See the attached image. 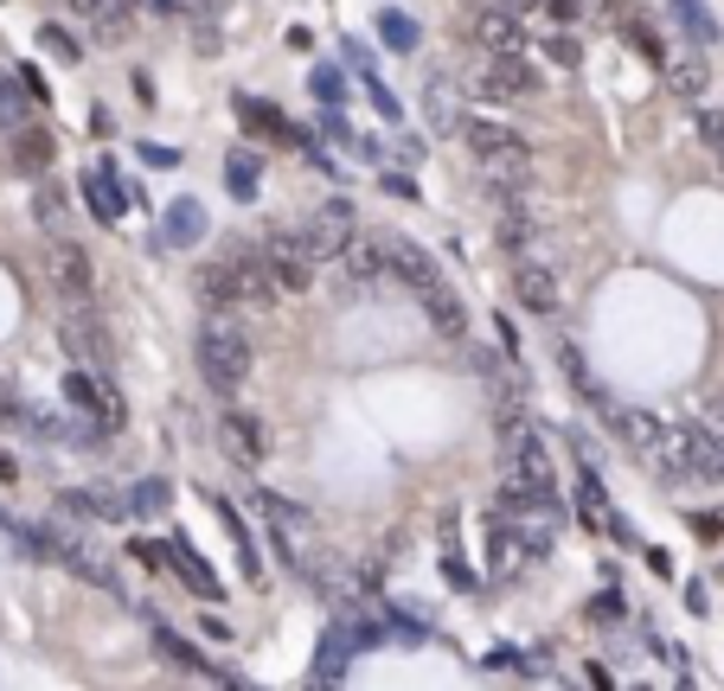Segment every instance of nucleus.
Returning a JSON list of instances; mask_svg holds the SVG:
<instances>
[{"instance_id": "nucleus-17", "label": "nucleus", "mask_w": 724, "mask_h": 691, "mask_svg": "<svg viewBox=\"0 0 724 691\" xmlns=\"http://www.w3.org/2000/svg\"><path fill=\"white\" fill-rule=\"evenodd\" d=\"M237 122L251 128V135H270V141H288V148H309L314 135H302V128L288 122L283 109H276V102H257V97H244V90H237Z\"/></svg>"}, {"instance_id": "nucleus-38", "label": "nucleus", "mask_w": 724, "mask_h": 691, "mask_svg": "<svg viewBox=\"0 0 724 691\" xmlns=\"http://www.w3.org/2000/svg\"><path fill=\"white\" fill-rule=\"evenodd\" d=\"M309 90H314V97H321V109H340V102H346V77H340L334 65H314Z\"/></svg>"}, {"instance_id": "nucleus-26", "label": "nucleus", "mask_w": 724, "mask_h": 691, "mask_svg": "<svg viewBox=\"0 0 724 691\" xmlns=\"http://www.w3.org/2000/svg\"><path fill=\"white\" fill-rule=\"evenodd\" d=\"M519 563H526V551H519L513 519L493 506V512H488V570H493V576H513Z\"/></svg>"}, {"instance_id": "nucleus-3", "label": "nucleus", "mask_w": 724, "mask_h": 691, "mask_svg": "<svg viewBox=\"0 0 724 691\" xmlns=\"http://www.w3.org/2000/svg\"><path fill=\"white\" fill-rule=\"evenodd\" d=\"M295 237H302V250L314 256V263H340V256L353 250V237H360V205L353 199H321L302 211V225H295Z\"/></svg>"}, {"instance_id": "nucleus-48", "label": "nucleus", "mask_w": 724, "mask_h": 691, "mask_svg": "<svg viewBox=\"0 0 724 691\" xmlns=\"http://www.w3.org/2000/svg\"><path fill=\"white\" fill-rule=\"evenodd\" d=\"M379 186H385V193H391V199H423V193H417V179L411 174H391V167H385V174H379Z\"/></svg>"}, {"instance_id": "nucleus-15", "label": "nucleus", "mask_w": 724, "mask_h": 691, "mask_svg": "<svg viewBox=\"0 0 724 691\" xmlns=\"http://www.w3.org/2000/svg\"><path fill=\"white\" fill-rule=\"evenodd\" d=\"M385 244V276H398L404 288H430V282H442L437 256L423 250V244H411V237H379Z\"/></svg>"}, {"instance_id": "nucleus-37", "label": "nucleus", "mask_w": 724, "mask_h": 691, "mask_svg": "<svg viewBox=\"0 0 724 691\" xmlns=\"http://www.w3.org/2000/svg\"><path fill=\"white\" fill-rule=\"evenodd\" d=\"M129 32H135V7H123V13H97V20H90V39H97V46H129Z\"/></svg>"}, {"instance_id": "nucleus-27", "label": "nucleus", "mask_w": 724, "mask_h": 691, "mask_svg": "<svg viewBox=\"0 0 724 691\" xmlns=\"http://www.w3.org/2000/svg\"><path fill=\"white\" fill-rule=\"evenodd\" d=\"M661 71H667V90L679 102H705V90H712V71H705V58H698V51H679V58H667Z\"/></svg>"}, {"instance_id": "nucleus-41", "label": "nucleus", "mask_w": 724, "mask_h": 691, "mask_svg": "<svg viewBox=\"0 0 724 691\" xmlns=\"http://www.w3.org/2000/svg\"><path fill=\"white\" fill-rule=\"evenodd\" d=\"M32 218L46 230H58L65 225V193H58V186H39V193H32Z\"/></svg>"}, {"instance_id": "nucleus-12", "label": "nucleus", "mask_w": 724, "mask_h": 691, "mask_svg": "<svg viewBox=\"0 0 724 691\" xmlns=\"http://www.w3.org/2000/svg\"><path fill=\"white\" fill-rule=\"evenodd\" d=\"M193 244H206V205L180 193V199L160 211V230H155V250H193Z\"/></svg>"}, {"instance_id": "nucleus-16", "label": "nucleus", "mask_w": 724, "mask_h": 691, "mask_svg": "<svg viewBox=\"0 0 724 691\" xmlns=\"http://www.w3.org/2000/svg\"><path fill=\"white\" fill-rule=\"evenodd\" d=\"M551 358H558V372H565V384H570V391H577V397H584L590 409H603V416L616 409V397H609V391L596 384L590 358H584V346H577V339H558V346H551Z\"/></svg>"}, {"instance_id": "nucleus-21", "label": "nucleus", "mask_w": 724, "mask_h": 691, "mask_svg": "<svg viewBox=\"0 0 724 691\" xmlns=\"http://www.w3.org/2000/svg\"><path fill=\"white\" fill-rule=\"evenodd\" d=\"M84 205H90V211H97V218H104V225H116V218H123V211H129V186H123V179L109 174V160L104 167H84Z\"/></svg>"}, {"instance_id": "nucleus-35", "label": "nucleus", "mask_w": 724, "mask_h": 691, "mask_svg": "<svg viewBox=\"0 0 724 691\" xmlns=\"http://www.w3.org/2000/svg\"><path fill=\"white\" fill-rule=\"evenodd\" d=\"M167 500H174V486L160 474H148V481L129 486V519H155V512H167Z\"/></svg>"}, {"instance_id": "nucleus-50", "label": "nucleus", "mask_w": 724, "mask_h": 691, "mask_svg": "<svg viewBox=\"0 0 724 691\" xmlns=\"http://www.w3.org/2000/svg\"><path fill=\"white\" fill-rule=\"evenodd\" d=\"M346 65L360 77H379V65H372V46H360V39H346Z\"/></svg>"}, {"instance_id": "nucleus-10", "label": "nucleus", "mask_w": 724, "mask_h": 691, "mask_svg": "<svg viewBox=\"0 0 724 691\" xmlns=\"http://www.w3.org/2000/svg\"><path fill=\"white\" fill-rule=\"evenodd\" d=\"M474 46L488 58H526V26L513 7H481L474 13Z\"/></svg>"}, {"instance_id": "nucleus-31", "label": "nucleus", "mask_w": 724, "mask_h": 691, "mask_svg": "<svg viewBox=\"0 0 724 691\" xmlns=\"http://www.w3.org/2000/svg\"><path fill=\"white\" fill-rule=\"evenodd\" d=\"M667 13L679 20V32L693 39V46H712V39H724L718 32V20H712V7L705 0H667Z\"/></svg>"}, {"instance_id": "nucleus-13", "label": "nucleus", "mask_w": 724, "mask_h": 691, "mask_svg": "<svg viewBox=\"0 0 724 691\" xmlns=\"http://www.w3.org/2000/svg\"><path fill=\"white\" fill-rule=\"evenodd\" d=\"M263 256H270V269H276V282H283V295H309L314 256L302 250V237H295V230H276V237L263 244Z\"/></svg>"}, {"instance_id": "nucleus-36", "label": "nucleus", "mask_w": 724, "mask_h": 691, "mask_svg": "<svg viewBox=\"0 0 724 691\" xmlns=\"http://www.w3.org/2000/svg\"><path fill=\"white\" fill-rule=\"evenodd\" d=\"M379 39H385L391 51H417V39H423V26H417L411 13H398V7H385V13H379Z\"/></svg>"}, {"instance_id": "nucleus-57", "label": "nucleus", "mask_w": 724, "mask_h": 691, "mask_svg": "<svg viewBox=\"0 0 724 691\" xmlns=\"http://www.w3.org/2000/svg\"><path fill=\"white\" fill-rule=\"evenodd\" d=\"M0 7H7V0H0Z\"/></svg>"}, {"instance_id": "nucleus-51", "label": "nucleus", "mask_w": 724, "mask_h": 691, "mask_svg": "<svg viewBox=\"0 0 724 691\" xmlns=\"http://www.w3.org/2000/svg\"><path fill=\"white\" fill-rule=\"evenodd\" d=\"M577 7H584V0H545V13H551L558 26H570V20H577Z\"/></svg>"}, {"instance_id": "nucleus-49", "label": "nucleus", "mask_w": 724, "mask_h": 691, "mask_svg": "<svg viewBox=\"0 0 724 691\" xmlns=\"http://www.w3.org/2000/svg\"><path fill=\"white\" fill-rule=\"evenodd\" d=\"M442 576H449L456 589H481V583H474V570H468V563L456 557V551H442Z\"/></svg>"}, {"instance_id": "nucleus-30", "label": "nucleus", "mask_w": 724, "mask_h": 691, "mask_svg": "<svg viewBox=\"0 0 724 691\" xmlns=\"http://www.w3.org/2000/svg\"><path fill=\"white\" fill-rule=\"evenodd\" d=\"M360 646H353V634H346V621H334L327 634H321V660H314V679L321 685H334V679H346V660H353Z\"/></svg>"}, {"instance_id": "nucleus-55", "label": "nucleus", "mask_w": 724, "mask_h": 691, "mask_svg": "<svg viewBox=\"0 0 724 691\" xmlns=\"http://www.w3.org/2000/svg\"><path fill=\"white\" fill-rule=\"evenodd\" d=\"M199 7H212V13H218V7H225V0H199Z\"/></svg>"}, {"instance_id": "nucleus-42", "label": "nucleus", "mask_w": 724, "mask_h": 691, "mask_svg": "<svg viewBox=\"0 0 724 691\" xmlns=\"http://www.w3.org/2000/svg\"><path fill=\"white\" fill-rule=\"evenodd\" d=\"M622 26H628V39H635V51H642V58H654V65H667V46L654 39V26H647V20H635V13H622Z\"/></svg>"}, {"instance_id": "nucleus-6", "label": "nucleus", "mask_w": 724, "mask_h": 691, "mask_svg": "<svg viewBox=\"0 0 724 691\" xmlns=\"http://www.w3.org/2000/svg\"><path fill=\"white\" fill-rule=\"evenodd\" d=\"M58 346H65V358L71 365H90V372H109V327L90 314V302L84 307H65L58 314Z\"/></svg>"}, {"instance_id": "nucleus-11", "label": "nucleus", "mask_w": 724, "mask_h": 691, "mask_svg": "<svg viewBox=\"0 0 724 691\" xmlns=\"http://www.w3.org/2000/svg\"><path fill=\"white\" fill-rule=\"evenodd\" d=\"M193 295H199V307H212V314H232V307H244V288H237V263H232V250L212 256V263H199V269H193Z\"/></svg>"}, {"instance_id": "nucleus-1", "label": "nucleus", "mask_w": 724, "mask_h": 691, "mask_svg": "<svg viewBox=\"0 0 724 691\" xmlns=\"http://www.w3.org/2000/svg\"><path fill=\"white\" fill-rule=\"evenodd\" d=\"M199 378H206L212 397H237L244 384H251V365H257V346H251V333L237 327L232 314H212L206 327H199Z\"/></svg>"}, {"instance_id": "nucleus-8", "label": "nucleus", "mask_w": 724, "mask_h": 691, "mask_svg": "<svg viewBox=\"0 0 724 691\" xmlns=\"http://www.w3.org/2000/svg\"><path fill=\"white\" fill-rule=\"evenodd\" d=\"M468 90L488 102H513V97H539V71L526 65V58H488L481 51V65L468 77Z\"/></svg>"}, {"instance_id": "nucleus-52", "label": "nucleus", "mask_w": 724, "mask_h": 691, "mask_svg": "<svg viewBox=\"0 0 724 691\" xmlns=\"http://www.w3.org/2000/svg\"><path fill=\"white\" fill-rule=\"evenodd\" d=\"M705 423H712V430L724 435V391H718V397H712V404H705Z\"/></svg>"}, {"instance_id": "nucleus-53", "label": "nucleus", "mask_w": 724, "mask_h": 691, "mask_svg": "<svg viewBox=\"0 0 724 691\" xmlns=\"http://www.w3.org/2000/svg\"><path fill=\"white\" fill-rule=\"evenodd\" d=\"M500 7H513V13H532V7H545V0H500Z\"/></svg>"}, {"instance_id": "nucleus-45", "label": "nucleus", "mask_w": 724, "mask_h": 691, "mask_svg": "<svg viewBox=\"0 0 724 691\" xmlns=\"http://www.w3.org/2000/svg\"><path fill=\"white\" fill-rule=\"evenodd\" d=\"M353 160H365V167H385V141H379V135H353Z\"/></svg>"}, {"instance_id": "nucleus-33", "label": "nucleus", "mask_w": 724, "mask_h": 691, "mask_svg": "<svg viewBox=\"0 0 724 691\" xmlns=\"http://www.w3.org/2000/svg\"><path fill=\"white\" fill-rule=\"evenodd\" d=\"M212 512L225 519V532H232L237 557H244V576H263V551H257V537L244 532V519H237V506H232V500H212Z\"/></svg>"}, {"instance_id": "nucleus-2", "label": "nucleus", "mask_w": 724, "mask_h": 691, "mask_svg": "<svg viewBox=\"0 0 724 691\" xmlns=\"http://www.w3.org/2000/svg\"><path fill=\"white\" fill-rule=\"evenodd\" d=\"M500 474L519 481V486H539V493L558 486V461H551L545 435L532 430L526 416H507V423H500Z\"/></svg>"}, {"instance_id": "nucleus-34", "label": "nucleus", "mask_w": 724, "mask_h": 691, "mask_svg": "<svg viewBox=\"0 0 724 691\" xmlns=\"http://www.w3.org/2000/svg\"><path fill=\"white\" fill-rule=\"evenodd\" d=\"M27 102H32V90L20 83V77H0V135H13V128H27V122H32Z\"/></svg>"}, {"instance_id": "nucleus-25", "label": "nucleus", "mask_w": 724, "mask_h": 691, "mask_svg": "<svg viewBox=\"0 0 724 691\" xmlns=\"http://www.w3.org/2000/svg\"><path fill=\"white\" fill-rule=\"evenodd\" d=\"M7 154H13V167H20V174H46V167H52V154H58V141H52V128L27 122V128H13V135H7Z\"/></svg>"}, {"instance_id": "nucleus-9", "label": "nucleus", "mask_w": 724, "mask_h": 691, "mask_svg": "<svg viewBox=\"0 0 724 691\" xmlns=\"http://www.w3.org/2000/svg\"><path fill=\"white\" fill-rule=\"evenodd\" d=\"M558 269L545 263V256H513V302L526 314H558Z\"/></svg>"}, {"instance_id": "nucleus-24", "label": "nucleus", "mask_w": 724, "mask_h": 691, "mask_svg": "<svg viewBox=\"0 0 724 691\" xmlns=\"http://www.w3.org/2000/svg\"><path fill=\"white\" fill-rule=\"evenodd\" d=\"M340 269H346V295H372L379 276H385V244H379V237H372V244L353 237V250L340 256Z\"/></svg>"}, {"instance_id": "nucleus-47", "label": "nucleus", "mask_w": 724, "mask_h": 691, "mask_svg": "<svg viewBox=\"0 0 724 691\" xmlns=\"http://www.w3.org/2000/svg\"><path fill=\"white\" fill-rule=\"evenodd\" d=\"M622 614H628V595H622V583L603 589V595H596V621H622Z\"/></svg>"}, {"instance_id": "nucleus-32", "label": "nucleus", "mask_w": 724, "mask_h": 691, "mask_svg": "<svg viewBox=\"0 0 724 691\" xmlns=\"http://www.w3.org/2000/svg\"><path fill=\"white\" fill-rule=\"evenodd\" d=\"M423 109H430V122H437L442 135H462V109H456V83H449V77H430V83H423Z\"/></svg>"}, {"instance_id": "nucleus-14", "label": "nucleus", "mask_w": 724, "mask_h": 691, "mask_svg": "<svg viewBox=\"0 0 724 691\" xmlns=\"http://www.w3.org/2000/svg\"><path fill=\"white\" fill-rule=\"evenodd\" d=\"M167 570H174V576H180L193 595H199V602H225V583H218V570H212V563L199 557V551H193L180 532L167 537Z\"/></svg>"}, {"instance_id": "nucleus-54", "label": "nucleus", "mask_w": 724, "mask_h": 691, "mask_svg": "<svg viewBox=\"0 0 724 691\" xmlns=\"http://www.w3.org/2000/svg\"><path fill=\"white\" fill-rule=\"evenodd\" d=\"M13 474H20V467H13V455H0V481H13Z\"/></svg>"}, {"instance_id": "nucleus-56", "label": "nucleus", "mask_w": 724, "mask_h": 691, "mask_svg": "<svg viewBox=\"0 0 724 691\" xmlns=\"http://www.w3.org/2000/svg\"><path fill=\"white\" fill-rule=\"evenodd\" d=\"M718 167H724V148H718Z\"/></svg>"}, {"instance_id": "nucleus-44", "label": "nucleus", "mask_w": 724, "mask_h": 691, "mask_svg": "<svg viewBox=\"0 0 724 691\" xmlns=\"http://www.w3.org/2000/svg\"><path fill=\"white\" fill-rule=\"evenodd\" d=\"M0 423H7V430H27V423H32V409L20 404V397H13L7 384H0Z\"/></svg>"}, {"instance_id": "nucleus-46", "label": "nucleus", "mask_w": 724, "mask_h": 691, "mask_svg": "<svg viewBox=\"0 0 724 691\" xmlns=\"http://www.w3.org/2000/svg\"><path fill=\"white\" fill-rule=\"evenodd\" d=\"M698 135H705V148L718 154L724 148V109H698Z\"/></svg>"}, {"instance_id": "nucleus-40", "label": "nucleus", "mask_w": 724, "mask_h": 691, "mask_svg": "<svg viewBox=\"0 0 724 691\" xmlns=\"http://www.w3.org/2000/svg\"><path fill=\"white\" fill-rule=\"evenodd\" d=\"M39 46L52 51L58 65H78V58H84V46L71 39V32H65V26H39Z\"/></svg>"}, {"instance_id": "nucleus-5", "label": "nucleus", "mask_w": 724, "mask_h": 691, "mask_svg": "<svg viewBox=\"0 0 724 691\" xmlns=\"http://www.w3.org/2000/svg\"><path fill=\"white\" fill-rule=\"evenodd\" d=\"M65 404L78 409V416H90V423H104L109 435L123 430V397H116V384H109V372H90V365H78V372H65Z\"/></svg>"}, {"instance_id": "nucleus-19", "label": "nucleus", "mask_w": 724, "mask_h": 691, "mask_svg": "<svg viewBox=\"0 0 724 691\" xmlns=\"http://www.w3.org/2000/svg\"><path fill=\"white\" fill-rule=\"evenodd\" d=\"M237 263V288H244V307H270V302H283V282H276V269H270V256L263 250H232Z\"/></svg>"}, {"instance_id": "nucleus-20", "label": "nucleus", "mask_w": 724, "mask_h": 691, "mask_svg": "<svg viewBox=\"0 0 724 691\" xmlns=\"http://www.w3.org/2000/svg\"><path fill=\"white\" fill-rule=\"evenodd\" d=\"M218 448L232 461H244V467H257V461L270 455V448H263V423L244 416V409H225V416H218Z\"/></svg>"}, {"instance_id": "nucleus-18", "label": "nucleus", "mask_w": 724, "mask_h": 691, "mask_svg": "<svg viewBox=\"0 0 724 691\" xmlns=\"http://www.w3.org/2000/svg\"><path fill=\"white\" fill-rule=\"evenodd\" d=\"M679 442H686V461H693V481L724 486V435L712 423H679Z\"/></svg>"}, {"instance_id": "nucleus-23", "label": "nucleus", "mask_w": 724, "mask_h": 691, "mask_svg": "<svg viewBox=\"0 0 724 691\" xmlns=\"http://www.w3.org/2000/svg\"><path fill=\"white\" fill-rule=\"evenodd\" d=\"M417 302H423V314L437 320L442 339H462V346H468V307L449 295V282H430V288H417Z\"/></svg>"}, {"instance_id": "nucleus-43", "label": "nucleus", "mask_w": 724, "mask_h": 691, "mask_svg": "<svg viewBox=\"0 0 724 691\" xmlns=\"http://www.w3.org/2000/svg\"><path fill=\"white\" fill-rule=\"evenodd\" d=\"M365 97H372V109H379L385 122H404V102H398V90H391V83H379V77H365Z\"/></svg>"}, {"instance_id": "nucleus-39", "label": "nucleus", "mask_w": 724, "mask_h": 691, "mask_svg": "<svg viewBox=\"0 0 724 691\" xmlns=\"http://www.w3.org/2000/svg\"><path fill=\"white\" fill-rule=\"evenodd\" d=\"M545 58H551V65H565V71H577V65H584V46H577V32H570V26H558V32L545 39Z\"/></svg>"}, {"instance_id": "nucleus-28", "label": "nucleus", "mask_w": 724, "mask_h": 691, "mask_svg": "<svg viewBox=\"0 0 724 691\" xmlns=\"http://www.w3.org/2000/svg\"><path fill=\"white\" fill-rule=\"evenodd\" d=\"M58 506L78 512V519H104V525L129 519V500H123V493H97V486H71V493H58Z\"/></svg>"}, {"instance_id": "nucleus-29", "label": "nucleus", "mask_w": 724, "mask_h": 691, "mask_svg": "<svg viewBox=\"0 0 724 691\" xmlns=\"http://www.w3.org/2000/svg\"><path fill=\"white\" fill-rule=\"evenodd\" d=\"M257 186H263V160L237 141V148L225 154V193H232L237 205H251V199H257Z\"/></svg>"}, {"instance_id": "nucleus-22", "label": "nucleus", "mask_w": 724, "mask_h": 691, "mask_svg": "<svg viewBox=\"0 0 724 691\" xmlns=\"http://www.w3.org/2000/svg\"><path fill=\"white\" fill-rule=\"evenodd\" d=\"M155 653H160L167 665H180V672H206V679H232V685H237V672H218V665H212L206 653L193 646V640H180V634H174V628H167L160 614H155Z\"/></svg>"}, {"instance_id": "nucleus-4", "label": "nucleus", "mask_w": 724, "mask_h": 691, "mask_svg": "<svg viewBox=\"0 0 724 691\" xmlns=\"http://www.w3.org/2000/svg\"><path fill=\"white\" fill-rule=\"evenodd\" d=\"M46 269H52V295L65 307H84L90 295H97V269H90V250L84 244H71L65 230H58L52 244H46Z\"/></svg>"}, {"instance_id": "nucleus-7", "label": "nucleus", "mask_w": 724, "mask_h": 691, "mask_svg": "<svg viewBox=\"0 0 724 691\" xmlns=\"http://www.w3.org/2000/svg\"><path fill=\"white\" fill-rule=\"evenodd\" d=\"M673 430H679V423H667V416H654V409H642V404H616V409H609V435H616L635 461H654L673 442Z\"/></svg>"}]
</instances>
